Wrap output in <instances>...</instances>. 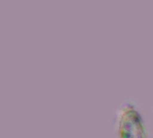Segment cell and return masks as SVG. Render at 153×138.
<instances>
[{
  "label": "cell",
  "instance_id": "obj_1",
  "mask_svg": "<svg viewBox=\"0 0 153 138\" xmlns=\"http://www.w3.org/2000/svg\"><path fill=\"white\" fill-rule=\"evenodd\" d=\"M113 126L116 138H152L145 118L134 100H125L117 106Z\"/></svg>",
  "mask_w": 153,
  "mask_h": 138
}]
</instances>
